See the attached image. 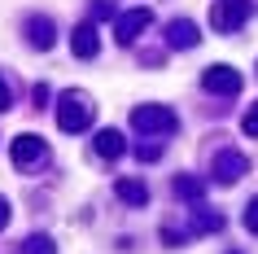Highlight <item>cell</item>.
<instances>
[{"instance_id": "obj_1", "label": "cell", "mask_w": 258, "mask_h": 254, "mask_svg": "<svg viewBox=\"0 0 258 254\" xmlns=\"http://www.w3.org/2000/svg\"><path fill=\"white\" fill-rule=\"evenodd\" d=\"M132 127L145 136H171L175 132V114L166 106H136L132 110Z\"/></svg>"}, {"instance_id": "obj_2", "label": "cell", "mask_w": 258, "mask_h": 254, "mask_svg": "<svg viewBox=\"0 0 258 254\" xmlns=\"http://www.w3.org/2000/svg\"><path fill=\"white\" fill-rule=\"evenodd\" d=\"M92 114H96L92 101H83L79 92H70L66 101L57 106V127H61V132H83V127L92 123Z\"/></svg>"}, {"instance_id": "obj_3", "label": "cell", "mask_w": 258, "mask_h": 254, "mask_svg": "<svg viewBox=\"0 0 258 254\" xmlns=\"http://www.w3.org/2000/svg\"><path fill=\"white\" fill-rule=\"evenodd\" d=\"M249 14H254L249 0H215V9H210V27H215V31H241Z\"/></svg>"}, {"instance_id": "obj_4", "label": "cell", "mask_w": 258, "mask_h": 254, "mask_svg": "<svg viewBox=\"0 0 258 254\" xmlns=\"http://www.w3.org/2000/svg\"><path fill=\"white\" fill-rule=\"evenodd\" d=\"M245 171H249V158H245V154H236V149H219L215 162H210V175H215V184H236Z\"/></svg>"}, {"instance_id": "obj_5", "label": "cell", "mask_w": 258, "mask_h": 254, "mask_svg": "<svg viewBox=\"0 0 258 254\" xmlns=\"http://www.w3.org/2000/svg\"><path fill=\"white\" fill-rule=\"evenodd\" d=\"M44 154H48V145H44L35 132L14 136V145H9V158H14V167H35V162H44Z\"/></svg>"}, {"instance_id": "obj_6", "label": "cell", "mask_w": 258, "mask_h": 254, "mask_svg": "<svg viewBox=\"0 0 258 254\" xmlns=\"http://www.w3.org/2000/svg\"><path fill=\"white\" fill-rule=\"evenodd\" d=\"M202 88H206V92H215V96H236V92H241V75H236L232 66H206Z\"/></svg>"}, {"instance_id": "obj_7", "label": "cell", "mask_w": 258, "mask_h": 254, "mask_svg": "<svg viewBox=\"0 0 258 254\" xmlns=\"http://www.w3.org/2000/svg\"><path fill=\"white\" fill-rule=\"evenodd\" d=\"M149 22H153V14H149V9H127V14H118V18H114V40H118V44H132V40L140 35V31L149 27Z\"/></svg>"}, {"instance_id": "obj_8", "label": "cell", "mask_w": 258, "mask_h": 254, "mask_svg": "<svg viewBox=\"0 0 258 254\" xmlns=\"http://www.w3.org/2000/svg\"><path fill=\"white\" fill-rule=\"evenodd\" d=\"M197 40H202V31H197L192 18H175V22L166 27V44H171V48H197Z\"/></svg>"}, {"instance_id": "obj_9", "label": "cell", "mask_w": 258, "mask_h": 254, "mask_svg": "<svg viewBox=\"0 0 258 254\" xmlns=\"http://www.w3.org/2000/svg\"><path fill=\"white\" fill-rule=\"evenodd\" d=\"M96 48H101L96 27H92V22H79V27H75V35H70V53L79 57V62H88V57H96Z\"/></svg>"}, {"instance_id": "obj_10", "label": "cell", "mask_w": 258, "mask_h": 254, "mask_svg": "<svg viewBox=\"0 0 258 254\" xmlns=\"http://www.w3.org/2000/svg\"><path fill=\"white\" fill-rule=\"evenodd\" d=\"M53 35H57V27H53V18H44V14H35V18H27V40H31V48H53Z\"/></svg>"}, {"instance_id": "obj_11", "label": "cell", "mask_w": 258, "mask_h": 254, "mask_svg": "<svg viewBox=\"0 0 258 254\" xmlns=\"http://www.w3.org/2000/svg\"><path fill=\"white\" fill-rule=\"evenodd\" d=\"M96 154H101V158H122V149H127V140H122V132H114V127H105V132H96Z\"/></svg>"}, {"instance_id": "obj_12", "label": "cell", "mask_w": 258, "mask_h": 254, "mask_svg": "<svg viewBox=\"0 0 258 254\" xmlns=\"http://www.w3.org/2000/svg\"><path fill=\"white\" fill-rule=\"evenodd\" d=\"M114 193H118V201H127V206H145V201H149V188L140 184V180H118Z\"/></svg>"}, {"instance_id": "obj_13", "label": "cell", "mask_w": 258, "mask_h": 254, "mask_svg": "<svg viewBox=\"0 0 258 254\" xmlns=\"http://www.w3.org/2000/svg\"><path fill=\"white\" fill-rule=\"evenodd\" d=\"M188 224H192V237H197V232H219V228H223V215L210 211V206H197Z\"/></svg>"}, {"instance_id": "obj_14", "label": "cell", "mask_w": 258, "mask_h": 254, "mask_svg": "<svg viewBox=\"0 0 258 254\" xmlns=\"http://www.w3.org/2000/svg\"><path fill=\"white\" fill-rule=\"evenodd\" d=\"M175 193H179L184 201H197V197L206 193V184H202V180H192V175H175Z\"/></svg>"}, {"instance_id": "obj_15", "label": "cell", "mask_w": 258, "mask_h": 254, "mask_svg": "<svg viewBox=\"0 0 258 254\" xmlns=\"http://www.w3.org/2000/svg\"><path fill=\"white\" fill-rule=\"evenodd\" d=\"M22 254H57V245H53V237H44V232H35V237H27Z\"/></svg>"}, {"instance_id": "obj_16", "label": "cell", "mask_w": 258, "mask_h": 254, "mask_svg": "<svg viewBox=\"0 0 258 254\" xmlns=\"http://www.w3.org/2000/svg\"><path fill=\"white\" fill-rule=\"evenodd\" d=\"M136 158H140V162H158V158H162V140L149 136L145 145H136Z\"/></svg>"}, {"instance_id": "obj_17", "label": "cell", "mask_w": 258, "mask_h": 254, "mask_svg": "<svg viewBox=\"0 0 258 254\" xmlns=\"http://www.w3.org/2000/svg\"><path fill=\"white\" fill-rule=\"evenodd\" d=\"M245 228L258 232V197H249V206H245Z\"/></svg>"}, {"instance_id": "obj_18", "label": "cell", "mask_w": 258, "mask_h": 254, "mask_svg": "<svg viewBox=\"0 0 258 254\" xmlns=\"http://www.w3.org/2000/svg\"><path fill=\"white\" fill-rule=\"evenodd\" d=\"M241 127H245V136H258V106L249 110V114H245V123H241Z\"/></svg>"}, {"instance_id": "obj_19", "label": "cell", "mask_w": 258, "mask_h": 254, "mask_svg": "<svg viewBox=\"0 0 258 254\" xmlns=\"http://www.w3.org/2000/svg\"><path fill=\"white\" fill-rule=\"evenodd\" d=\"M5 228H9V201L0 197V232H5Z\"/></svg>"}, {"instance_id": "obj_20", "label": "cell", "mask_w": 258, "mask_h": 254, "mask_svg": "<svg viewBox=\"0 0 258 254\" xmlns=\"http://www.w3.org/2000/svg\"><path fill=\"white\" fill-rule=\"evenodd\" d=\"M0 110H9V88H5V79H0Z\"/></svg>"}, {"instance_id": "obj_21", "label": "cell", "mask_w": 258, "mask_h": 254, "mask_svg": "<svg viewBox=\"0 0 258 254\" xmlns=\"http://www.w3.org/2000/svg\"><path fill=\"white\" fill-rule=\"evenodd\" d=\"M232 254H236V250H232Z\"/></svg>"}]
</instances>
